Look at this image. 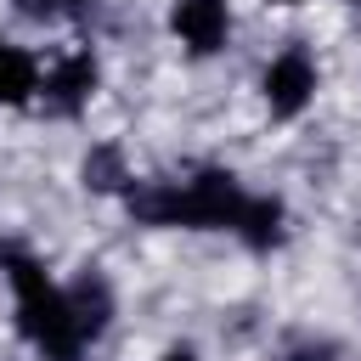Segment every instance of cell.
<instances>
[{
	"instance_id": "cell-2",
	"label": "cell",
	"mask_w": 361,
	"mask_h": 361,
	"mask_svg": "<svg viewBox=\"0 0 361 361\" xmlns=\"http://www.w3.org/2000/svg\"><path fill=\"white\" fill-rule=\"evenodd\" d=\"M0 265H6L11 288H17V322H23V333L45 350V361H79L85 333H79V322H73V310H68V293H56V288L45 282V271H39L34 259L11 254V248H0Z\"/></svg>"
},
{
	"instance_id": "cell-6",
	"label": "cell",
	"mask_w": 361,
	"mask_h": 361,
	"mask_svg": "<svg viewBox=\"0 0 361 361\" xmlns=\"http://www.w3.org/2000/svg\"><path fill=\"white\" fill-rule=\"evenodd\" d=\"M68 310H73L79 333H85V338H96V333L107 327V316H113V288H107L96 271H85V276L68 288Z\"/></svg>"
},
{
	"instance_id": "cell-9",
	"label": "cell",
	"mask_w": 361,
	"mask_h": 361,
	"mask_svg": "<svg viewBox=\"0 0 361 361\" xmlns=\"http://www.w3.org/2000/svg\"><path fill=\"white\" fill-rule=\"evenodd\" d=\"M85 180H90L96 192H107V186H118V180H124V169H118V152H113V147H102V152H90V158H85Z\"/></svg>"
},
{
	"instance_id": "cell-7",
	"label": "cell",
	"mask_w": 361,
	"mask_h": 361,
	"mask_svg": "<svg viewBox=\"0 0 361 361\" xmlns=\"http://www.w3.org/2000/svg\"><path fill=\"white\" fill-rule=\"evenodd\" d=\"M39 90V68L23 45H6L0 39V102H28Z\"/></svg>"
},
{
	"instance_id": "cell-5",
	"label": "cell",
	"mask_w": 361,
	"mask_h": 361,
	"mask_svg": "<svg viewBox=\"0 0 361 361\" xmlns=\"http://www.w3.org/2000/svg\"><path fill=\"white\" fill-rule=\"evenodd\" d=\"M90 90H96V62H90V56H62V62L45 73V96H51L56 113H73Z\"/></svg>"
},
{
	"instance_id": "cell-11",
	"label": "cell",
	"mask_w": 361,
	"mask_h": 361,
	"mask_svg": "<svg viewBox=\"0 0 361 361\" xmlns=\"http://www.w3.org/2000/svg\"><path fill=\"white\" fill-rule=\"evenodd\" d=\"M164 361H192V350H169V355H164Z\"/></svg>"
},
{
	"instance_id": "cell-4",
	"label": "cell",
	"mask_w": 361,
	"mask_h": 361,
	"mask_svg": "<svg viewBox=\"0 0 361 361\" xmlns=\"http://www.w3.org/2000/svg\"><path fill=\"white\" fill-rule=\"evenodd\" d=\"M175 34L192 51H220V39H226V0H175Z\"/></svg>"
},
{
	"instance_id": "cell-8",
	"label": "cell",
	"mask_w": 361,
	"mask_h": 361,
	"mask_svg": "<svg viewBox=\"0 0 361 361\" xmlns=\"http://www.w3.org/2000/svg\"><path fill=\"white\" fill-rule=\"evenodd\" d=\"M237 231L248 237V248H271V243L282 237V203H276V197H248Z\"/></svg>"
},
{
	"instance_id": "cell-3",
	"label": "cell",
	"mask_w": 361,
	"mask_h": 361,
	"mask_svg": "<svg viewBox=\"0 0 361 361\" xmlns=\"http://www.w3.org/2000/svg\"><path fill=\"white\" fill-rule=\"evenodd\" d=\"M310 90H316V62H310L299 45L282 51V56L265 68V102H271V113L293 118V113L310 102Z\"/></svg>"
},
{
	"instance_id": "cell-10",
	"label": "cell",
	"mask_w": 361,
	"mask_h": 361,
	"mask_svg": "<svg viewBox=\"0 0 361 361\" xmlns=\"http://www.w3.org/2000/svg\"><path fill=\"white\" fill-rule=\"evenodd\" d=\"M85 0H23L28 17H62V11H79Z\"/></svg>"
},
{
	"instance_id": "cell-1",
	"label": "cell",
	"mask_w": 361,
	"mask_h": 361,
	"mask_svg": "<svg viewBox=\"0 0 361 361\" xmlns=\"http://www.w3.org/2000/svg\"><path fill=\"white\" fill-rule=\"evenodd\" d=\"M130 209L152 226H231L243 220L248 209V192L226 175V169H203L197 180L186 186H169V180H152V186H130Z\"/></svg>"
}]
</instances>
